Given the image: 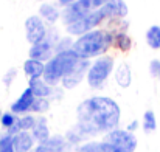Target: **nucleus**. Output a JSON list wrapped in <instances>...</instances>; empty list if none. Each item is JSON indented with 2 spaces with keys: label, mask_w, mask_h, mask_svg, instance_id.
Here are the masks:
<instances>
[{
  "label": "nucleus",
  "mask_w": 160,
  "mask_h": 152,
  "mask_svg": "<svg viewBox=\"0 0 160 152\" xmlns=\"http://www.w3.org/2000/svg\"><path fill=\"white\" fill-rule=\"evenodd\" d=\"M115 71V59L112 56H100L95 61H92L89 71H87V84L90 89L93 90H101L106 86L107 79L110 78V75Z\"/></svg>",
  "instance_id": "obj_4"
},
{
  "label": "nucleus",
  "mask_w": 160,
  "mask_h": 152,
  "mask_svg": "<svg viewBox=\"0 0 160 152\" xmlns=\"http://www.w3.org/2000/svg\"><path fill=\"white\" fill-rule=\"evenodd\" d=\"M17 120H19V116H17L16 113H12L11 110H9V112H3L2 120H0V126H2L5 130H8V129H11V127L17 123Z\"/></svg>",
  "instance_id": "obj_26"
},
{
  "label": "nucleus",
  "mask_w": 160,
  "mask_h": 152,
  "mask_svg": "<svg viewBox=\"0 0 160 152\" xmlns=\"http://www.w3.org/2000/svg\"><path fill=\"white\" fill-rule=\"evenodd\" d=\"M70 149H72V146L67 143L65 137L59 135V134H54L47 141L36 145L33 152H67Z\"/></svg>",
  "instance_id": "obj_13"
},
{
  "label": "nucleus",
  "mask_w": 160,
  "mask_h": 152,
  "mask_svg": "<svg viewBox=\"0 0 160 152\" xmlns=\"http://www.w3.org/2000/svg\"><path fill=\"white\" fill-rule=\"evenodd\" d=\"M62 96H64V87L62 86H54L53 87V93H52V96H50V101H59V100H62Z\"/></svg>",
  "instance_id": "obj_31"
},
{
  "label": "nucleus",
  "mask_w": 160,
  "mask_h": 152,
  "mask_svg": "<svg viewBox=\"0 0 160 152\" xmlns=\"http://www.w3.org/2000/svg\"><path fill=\"white\" fill-rule=\"evenodd\" d=\"M76 118L95 135H100L120 126L121 109L113 98L95 95L78 104Z\"/></svg>",
  "instance_id": "obj_1"
},
{
  "label": "nucleus",
  "mask_w": 160,
  "mask_h": 152,
  "mask_svg": "<svg viewBox=\"0 0 160 152\" xmlns=\"http://www.w3.org/2000/svg\"><path fill=\"white\" fill-rule=\"evenodd\" d=\"M107 2H110V0H93V8L98 9V8H101L103 5H106Z\"/></svg>",
  "instance_id": "obj_33"
},
{
  "label": "nucleus",
  "mask_w": 160,
  "mask_h": 152,
  "mask_svg": "<svg viewBox=\"0 0 160 152\" xmlns=\"http://www.w3.org/2000/svg\"><path fill=\"white\" fill-rule=\"evenodd\" d=\"M16 76H17V70H16V68H9V70L5 73V76H3V84H5L6 87H9L11 82L16 79Z\"/></svg>",
  "instance_id": "obj_30"
},
{
  "label": "nucleus",
  "mask_w": 160,
  "mask_h": 152,
  "mask_svg": "<svg viewBox=\"0 0 160 152\" xmlns=\"http://www.w3.org/2000/svg\"><path fill=\"white\" fill-rule=\"evenodd\" d=\"M81 61V57L73 50L61 51L56 53L53 57L45 62V70H44V79L50 86H61L62 78Z\"/></svg>",
  "instance_id": "obj_3"
},
{
  "label": "nucleus",
  "mask_w": 160,
  "mask_h": 152,
  "mask_svg": "<svg viewBox=\"0 0 160 152\" xmlns=\"http://www.w3.org/2000/svg\"><path fill=\"white\" fill-rule=\"evenodd\" d=\"M0 152H16L12 146V137L8 132L0 134Z\"/></svg>",
  "instance_id": "obj_27"
},
{
  "label": "nucleus",
  "mask_w": 160,
  "mask_h": 152,
  "mask_svg": "<svg viewBox=\"0 0 160 152\" xmlns=\"http://www.w3.org/2000/svg\"><path fill=\"white\" fill-rule=\"evenodd\" d=\"M34 100H36V96H34L33 92L27 87V89L17 96V100L11 104L9 110H11L12 113H16L17 116H20V115H27V113H31V107H33Z\"/></svg>",
  "instance_id": "obj_14"
},
{
  "label": "nucleus",
  "mask_w": 160,
  "mask_h": 152,
  "mask_svg": "<svg viewBox=\"0 0 160 152\" xmlns=\"http://www.w3.org/2000/svg\"><path fill=\"white\" fill-rule=\"evenodd\" d=\"M12 146L16 152H33L36 148V141L31 135V132H19L12 135Z\"/></svg>",
  "instance_id": "obj_15"
},
{
  "label": "nucleus",
  "mask_w": 160,
  "mask_h": 152,
  "mask_svg": "<svg viewBox=\"0 0 160 152\" xmlns=\"http://www.w3.org/2000/svg\"><path fill=\"white\" fill-rule=\"evenodd\" d=\"M93 9H95L93 8V0H76L75 3L62 8V11H61V20L67 27V25L75 23L76 20L82 19L84 16H87Z\"/></svg>",
  "instance_id": "obj_8"
},
{
  "label": "nucleus",
  "mask_w": 160,
  "mask_h": 152,
  "mask_svg": "<svg viewBox=\"0 0 160 152\" xmlns=\"http://www.w3.org/2000/svg\"><path fill=\"white\" fill-rule=\"evenodd\" d=\"M142 129L145 130V134H152L157 129V116L154 113V110H146L143 113L142 118Z\"/></svg>",
  "instance_id": "obj_24"
},
{
  "label": "nucleus",
  "mask_w": 160,
  "mask_h": 152,
  "mask_svg": "<svg viewBox=\"0 0 160 152\" xmlns=\"http://www.w3.org/2000/svg\"><path fill=\"white\" fill-rule=\"evenodd\" d=\"M113 47L117 50L123 51V53L131 51V48H132V39H131V36L126 31L117 30L113 33Z\"/></svg>",
  "instance_id": "obj_22"
},
{
  "label": "nucleus",
  "mask_w": 160,
  "mask_h": 152,
  "mask_svg": "<svg viewBox=\"0 0 160 152\" xmlns=\"http://www.w3.org/2000/svg\"><path fill=\"white\" fill-rule=\"evenodd\" d=\"M146 44L151 50H160V27L159 25H151L146 30L145 34Z\"/></svg>",
  "instance_id": "obj_23"
},
{
  "label": "nucleus",
  "mask_w": 160,
  "mask_h": 152,
  "mask_svg": "<svg viewBox=\"0 0 160 152\" xmlns=\"http://www.w3.org/2000/svg\"><path fill=\"white\" fill-rule=\"evenodd\" d=\"M2 115H3V112H2V109H0V120H2Z\"/></svg>",
  "instance_id": "obj_35"
},
{
  "label": "nucleus",
  "mask_w": 160,
  "mask_h": 152,
  "mask_svg": "<svg viewBox=\"0 0 160 152\" xmlns=\"http://www.w3.org/2000/svg\"><path fill=\"white\" fill-rule=\"evenodd\" d=\"M112 47H113V33L97 28L76 37L72 50L81 59H93L104 56L106 51Z\"/></svg>",
  "instance_id": "obj_2"
},
{
  "label": "nucleus",
  "mask_w": 160,
  "mask_h": 152,
  "mask_svg": "<svg viewBox=\"0 0 160 152\" xmlns=\"http://www.w3.org/2000/svg\"><path fill=\"white\" fill-rule=\"evenodd\" d=\"M75 2H76V0H58V5L64 8V6H68V5H72V3H75Z\"/></svg>",
  "instance_id": "obj_34"
},
{
  "label": "nucleus",
  "mask_w": 160,
  "mask_h": 152,
  "mask_svg": "<svg viewBox=\"0 0 160 152\" xmlns=\"http://www.w3.org/2000/svg\"><path fill=\"white\" fill-rule=\"evenodd\" d=\"M61 39V34L56 28H48L47 36L44 37V41H41L39 44L31 45V48L28 51L31 59H38L41 62H48L54 54H56V44Z\"/></svg>",
  "instance_id": "obj_5"
},
{
  "label": "nucleus",
  "mask_w": 160,
  "mask_h": 152,
  "mask_svg": "<svg viewBox=\"0 0 160 152\" xmlns=\"http://www.w3.org/2000/svg\"><path fill=\"white\" fill-rule=\"evenodd\" d=\"M44 2H47V0H44Z\"/></svg>",
  "instance_id": "obj_36"
},
{
  "label": "nucleus",
  "mask_w": 160,
  "mask_h": 152,
  "mask_svg": "<svg viewBox=\"0 0 160 152\" xmlns=\"http://www.w3.org/2000/svg\"><path fill=\"white\" fill-rule=\"evenodd\" d=\"M50 104H52V101L48 98H36L34 102H33V107H31V113H34V115H44V113L48 112Z\"/></svg>",
  "instance_id": "obj_25"
},
{
  "label": "nucleus",
  "mask_w": 160,
  "mask_h": 152,
  "mask_svg": "<svg viewBox=\"0 0 160 152\" xmlns=\"http://www.w3.org/2000/svg\"><path fill=\"white\" fill-rule=\"evenodd\" d=\"M92 61L90 59H81L61 81V86L64 87V90H72V89H76L86 78H87V71H89V67H90Z\"/></svg>",
  "instance_id": "obj_9"
},
{
  "label": "nucleus",
  "mask_w": 160,
  "mask_h": 152,
  "mask_svg": "<svg viewBox=\"0 0 160 152\" xmlns=\"http://www.w3.org/2000/svg\"><path fill=\"white\" fill-rule=\"evenodd\" d=\"M73 37L72 36H61V39L58 41L56 44V53H61V51H68L73 48Z\"/></svg>",
  "instance_id": "obj_28"
},
{
  "label": "nucleus",
  "mask_w": 160,
  "mask_h": 152,
  "mask_svg": "<svg viewBox=\"0 0 160 152\" xmlns=\"http://www.w3.org/2000/svg\"><path fill=\"white\" fill-rule=\"evenodd\" d=\"M44 70H45V62H41L38 59H31L28 57L23 62V73L28 79H36V78H42L44 76Z\"/></svg>",
  "instance_id": "obj_20"
},
{
  "label": "nucleus",
  "mask_w": 160,
  "mask_h": 152,
  "mask_svg": "<svg viewBox=\"0 0 160 152\" xmlns=\"http://www.w3.org/2000/svg\"><path fill=\"white\" fill-rule=\"evenodd\" d=\"M47 33H48V27L39 16H30L25 20V37L31 45L44 41Z\"/></svg>",
  "instance_id": "obj_10"
},
{
  "label": "nucleus",
  "mask_w": 160,
  "mask_h": 152,
  "mask_svg": "<svg viewBox=\"0 0 160 152\" xmlns=\"http://www.w3.org/2000/svg\"><path fill=\"white\" fill-rule=\"evenodd\" d=\"M103 20H104V17H103L101 11H100V9H93V11H90L87 16H84L82 19L76 20L75 23L67 25V27H65V31H67V34L72 36V37H79V36H82V34H86V33H89V31H92V30H97L98 25H100Z\"/></svg>",
  "instance_id": "obj_7"
},
{
  "label": "nucleus",
  "mask_w": 160,
  "mask_h": 152,
  "mask_svg": "<svg viewBox=\"0 0 160 152\" xmlns=\"http://www.w3.org/2000/svg\"><path fill=\"white\" fill-rule=\"evenodd\" d=\"M148 70H149L151 78L160 79V59H152L148 65Z\"/></svg>",
  "instance_id": "obj_29"
},
{
  "label": "nucleus",
  "mask_w": 160,
  "mask_h": 152,
  "mask_svg": "<svg viewBox=\"0 0 160 152\" xmlns=\"http://www.w3.org/2000/svg\"><path fill=\"white\" fill-rule=\"evenodd\" d=\"M31 135H33L36 145L44 143V141H47V140L52 137V130H50L47 116L38 115V120H36V124H34V127H33V130H31Z\"/></svg>",
  "instance_id": "obj_16"
},
{
  "label": "nucleus",
  "mask_w": 160,
  "mask_h": 152,
  "mask_svg": "<svg viewBox=\"0 0 160 152\" xmlns=\"http://www.w3.org/2000/svg\"><path fill=\"white\" fill-rule=\"evenodd\" d=\"M53 87L54 86H50L44 78L30 79V82H28V89L33 92V95L36 98H48L50 100V96L53 93Z\"/></svg>",
  "instance_id": "obj_19"
},
{
  "label": "nucleus",
  "mask_w": 160,
  "mask_h": 152,
  "mask_svg": "<svg viewBox=\"0 0 160 152\" xmlns=\"http://www.w3.org/2000/svg\"><path fill=\"white\" fill-rule=\"evenodd\" d=\"M103 141L113 146L120 152H135L137 146H138V140H137L135 134H132L126 129H120V127L106 132L103 137Z\"/></svg>",
  "instance_id": "obj_6"
},
{
  "label": "nucleus",
  "mask_w": 160,
  "mask_h": 152,
  "mask_svg": "<svg viewBox=\"0 0 160 152\" xmlns=\"http://www.w3.org/2000/svg\"><path fill=\"white\" fill-rule=\"evenodd\" d=\"M113 79H115V84H117L120 89H128V87H131V84H132V70H131V65L126 64V62H121V64L115 68Z\"/></svg>",
  "instance_id": "obj_18"
},
{
  "label": "nucleus",
  "mask_w": 160,
  "mask_h": 152,
  "mask_svg": "<svg viewBox=\"0 0 160 152\" xmlns=\"http://www.w3.org/2000/svg\"><path fill=\"white\" fill-rule=\"evenodd\" d=\"M98 9L101 11L104 20H107V19H110V20H113V19L123 20L128 16V12H129L128 5H126L124 0H110V2H107L106 5H103Z\"/></svg>",
  "instance_id": "obj_12"
},
{
  "label": "nucleus",
  "mask_w": 160,
  "mask_h": 152,
  "mask_svg": "<svg viewBox=\"0 0 160 152\" xmlns=\"http://www.w3.org/2000/svg\"><path fill=\"white\" fill-rule=\"evenodd\" d=\"M61 11L58 3H52V2H44L39 8V17L48 23V25H54L59 19H61Z\"/></svg>",
  "instance_id": "obj_17"
},
{
  "label": "nucleus",
  "mask_w": 160,
  "mask_h": 152,
  "mask_svg": "<svg viewBox=\"0 0 160 152\" xmlns=\"http://www.w3.org/2000/svg\"><path fill=\"white\" fill-rule=\"evenodd\" d=\"M142 124L138 123V120H132L128 126H126V130H129V132H132V134H135L137 130H138V127H140Z\"/></svg>",
  "instance_id": "obj_32"
},
{
  "label": "nucleus",
  "mask_w": 160,
  "mask_h": 152,
  "mask_svg": "<svg viewBox=\"0 0 160 152\" xmlns=\"http://www.w3.org/2000/svg\"><path fill=\"white\" fill-rule=\"evenodd\" d=\"M65 140H67V143L72 146V148H78V146H81V145H84V143H87V141H90L93 137H97L89 127H86L82 123H79V121H76V124H73L67 132H65Z\"/></svg>",
  "instance_id": "obj_11"
},
{
  "label": "nucleus",
  "mask_w": 160,
  "mask_h": 152,
  "mask_svg": "<svg viewBox=\"0 0 160 152\" xmlns=\"http://www.w3.org/2000/svg\"><path fill=\"white\" fill-rule=\"evenodd\" d=\"M75 152H120V151L115 149L113 146L107 145L106 141H103V140L101 141H92L90 140V141L78 146Z\"/></svg>",
  "instance_id": "obj_21"
}]
</instances>
